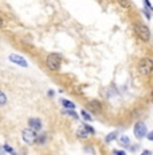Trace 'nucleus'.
<instances>
[{
	"label": "nucleus",
	"instance_id": "nucleus-10",
	"mask_svg": "<svg viewBox=\"0 0 153 155\" xmlns=\"http://www.w3.org/2000/svg\"><path fill=\"white\" fill-rule=\"evenodd\" d=\"M118 143L122 146V147H129V146H130V139H129L128 136H120Z\"/></svg>",
	"mask_w": 153,
	"mask_h": 155
},
{
	"label": "nucleus",
	"instance_id": "nucleus-5",
	"mask_svg": "<svg viewBox=\"0 0 153 155\" xmlns=\"http://www.w3.org/2000/svg\"><path fill=\"white\" fill-rule=\"evenodd\" d=\"M133 134L137 139H142L148 135V131H146V126L144 123H136V126L133 128Z\"/></svg>",
	"mask_w": 153,
	"mask_h": 155
},
{
	"label": "nucleus",
	"instance_id": "nucleus-13",
	"mask_svg": "<svg viewBox=\"0 0 153 155\" xmlns=\"http://www.w3.org/2000/svg\"><path fill=\"white\" fill-rule=\"evenodd\" d=\"M46 140H47V135H46V134H42L40 136H38L36 143H38V144H40V146H43L46 143Z\"/></svg>",
	"mask_w": 153,
	"mask_h": 155
},
{
	"label": "nucleus",
	"instance_id": "nucleus-24",
	"mask_svg": "<svg viewBox=\"0 0 153 155\" xmlns=\"http://www.w3.org/2000/svg\"><path fill=\"white\" fill-rule=\"evenodd\" d=\"M142 154H144V155H148V154H152V153H151V151H148V150H145Z\"/></svg>",
	"mask_w": 153,
	"mask_h": 155
},
{
	"label": "nucleus",
	"instance_id": "nucleus-1",
	"mask_svg": "<svg viewBox=\"0 0 153 155\" xmlns=\"http://www.w3.org/2000/svg\"><path fill=\"white\" fill-rule=\"evenodd\" d=\"M133 28H134L136 35L140 38L141 41L148 42V41L151 39V31H149V28H148L146 25H144V23H134Z\"/></svg>",
	"mask_w": 153,
	"mask_h": 155
},
{
	"label": "nucleus",
	"instance_id": "nucleus-3",
	"mask_svg": "<svg viewBox=\"0 0 153 155\" xmlns=\"http://www.w3.org/2000/svg\"><path fill=\"white\" fill-rule=\"evenodd\" d=\"M138 73L142 76H149L153 71V59L151 58H141L138 62Z\"/></svg>",
	"mask_w": 153,
	"mask_h": 155
},
{
	"label": "nucleus",
	"instance_id": "nucleus-12",
	"mask_svg": "<svg viewBox=\"0 0 153 155\" xmlns=\"http://www.w3.org/2000/svg\"><path fill=\"white\" fill-rule=\"evenodd\" d=\"M117 138H118V132H117V131H114V132L109 134V135L106 136V139H105V140H106V142H113L114 139H117Z\"/></svg>",
	"mask_w": 153,
	"mask_h": 155
},
{
	"label": "nucleus",
	"instance_id": "nucleus-7",
	"mask_svg": "<svg viewBox=\"0 0 153 155\" xmlns=\"http://www.w3.org/2000/svg\"><path fill=\"white\" fill-rule=\"evenodd\" d=\"M92 135H93V134L90 132V131L87 130V128L85 127V126L79 127L78 130H76V136H78L79 139H83V140H85V139H89Z\"/></svg>",
	"mask_w": 153,
	"mask_h": 155
},
{
	"label": "nucleus",
	"instance_id": "nucleus-22",
	"mask_svg": "<svg viewBox=\"0 0 153 155\" xmlns=\"http://www.w3.org/2000/svg\"><path fill=\"white\" fill-rule=\"evenodd\" d=\"M146 138L149 139V140L153 142V131H151V132H148V135H146Z\"/></svg>",
	"mask_w": 153,
	"mask_h": 155
},
{
	"label": "nucleus",
	"instance_id": "nucleus-17",
	"mask_svg": "<svg viewBox=\"0 0 153 155\" xmlns=\"http://www.w3.org/2000/svg\"><path fill=\"white\" fill-rule=\"evenodd\" d=\"M3 150H4L5 153H10V154H15V151H14V148H12V147H10V146H7V144H4V146H3Z\"/></svg>",
	"mask_w": 153,
	"mask_h": 155
},
{
	"label": "nucleus",
	"instance_id": "nucleus-18",
	"mask_svg": "<svg viewBox=\"0 0 153 155\" xmlns=\"http://www.w3.org/2000/svg\"><path fill=\"white\" fill-rule=\"evenodd\" d=\"M144 4H145V7L148 8V10H149V11H151V12L153 14V7H152L151 2H149V0H144Z\"/></svg>",
	"mask_w": 153,
	"mask_h": 155
},
{
	"label": "nucleus",
	"instance_id": "nucleus-6",
	"mask_svg": "<svg viewBox=\"0 0 153 155\" xmlns=\"http://www.w3.org/2000/svg\"><path fill=\"white\" fill-rule=\"evenodd\" d=\"M8 59H10L11 62H14V64L19 65V66H23V68H27V66H28L27 61H26V59L23 58L22 55H17V54H10V57H8Z\"/></svg>",
	"mask_w": 153,
	"mask_h": 155
},
{
	"label": "nucleus",
	"instance_id": "nucleus-2",
	"mask_svg": "<svg viewBox=\"0 0 153 155\" xmlns=\"http://www.w3.org/2000/svg\"><path fill=\"white\" fill-rule=\"evenodd\" d=\"M61 64H62V57L59 54H57V53H51V54L47 55L46 65H47V68H48L50 70H52V71L59 70Z\"/></svg>",
	"mask_w": 153,
	"mask_h": 155
},
{
	"label": "nucleus",
	"instance_id": "nucleus-4",
	"mask_svg": "<svg viewBox=\"0 0 153 155\" xmlns=\"http://www.w3.org/2000/svg\"><path fill=\"white\" fill-rule=\"evenodd\" d=\"M22 138H23V142H24L26 144H34L38 139V134L35 130H32L31 127H28V128H26V130H23Z\"/></svg>",
	"mask_w": 153,
	"mask_h": 155
},
{
	"label": "nucleus",
	"instance_id": "nucleus-11",
	"mask_svg": "<svg viewBox=\"0 0 153 155\" xmlns=\"http://www.w3.org/2000/svg\"><path fill=\"white\" fill-rule=\"evenodd\" d=\"M61 101H62V105H63L66 109H74V108H75V104H74V103H71L70 100L63 99V100H61Z\"/></svg>",
	"mask_w": 153,
	"mask_h": 155
},
{
	"label": "nucleus",
	"instance_id": "nucleus-14",
	"mask_svg": "<svg viewBox=\"0 0 153 155\" xmlns=\"http://www.w3.org/2000/svg\"><path fill=\"white\" fill-rule=\"evenodd\" d=\"M64 115H69V116H71L73 119H78V115H76V112H74V109H66V111H63Z\"/></svg>",
	"mask_w": 153,
	"mask_h": 155
},
{
	"label": "nucleus",
	"instance_id": "nucleus-20",
	"mask_svg": "<svg viewBox=\"0 0 153 155\" xmlns=\"http://www.w3.org/2000/svg\"><path fill=\"white\" fill-rule=\"evenodd\" d=\"M0 97H2V105H5V103H7V97H5L4 92H2V93H0Z\"/></svg>",
	"mask_w": 153,
	"mask_h": 155
},
{
	"label": "nucleus",
	"instance_id": "nucleus-9",
	"mask_svg": "<svg viewBox=\"0 0 153 155\" xmlns=\"http://www.w3.org/2000/svg\"><path fill=\"white\" fill-rule=\"evenodd\" d=\"M89 108L92 109V111H94L95 113H101V111H102V105H101V103H99V101H97V100L89 101Z\"/></svg>",
	"mask_w": 153,
	"mask_h": 155
},
{
	"label": "nucleus",
	"instance_id": "nucleus-23",
	"mask_svg": "<svg viewBox=\"0 0 153 155\" xmlns=\"http://www.w3.org/2000/svg\"><path fill=\"white\" fill-rule=\"evenodd\" d=\"M85 127H86L87 130H89V131H90V132H92V134H94V130H93V128L90 127V126H87V124H85Z\"/></svg>",
	"mask_w": 153,
	"mask_h": 155
},
{
	"label": "nucleus",
	"instance_id": "nucleus-19",
	"mask_svg": "<svg viewBox=\"0 0 153 155\" xmlns=\"http://www.w3.org/2000/svg\"><path fill=\"white\" fill-rule=\"evenodd\" d=\"M142 12H144V15H145V16H146V19H151V18H152L151 11H149L148 8H144V10H142Z\"/></svg>",
	"mask_w": 153,
	"mask_h": 155
},
{
	"label": "nucleus",
	"instance_id": "nucleus-16",
	"mask_svg": "<svg viewBox=\"0 0 153 155\" xmlns=\"http://www.w3.org/2000/svg\"><path fill=\"white\" fill-rule=\"evenodd\" d=\"M120 3H121V5L122 7H125V8H130L132 7V4H130V2L129 0H118Z\"/></svg>",
	"mask_w": 153,
	"mask_h": 155
},
{
	"label": "nucleus",
	"instance_id": "nucleus-21",
	"mask_svg": "<svg viewBox=\"0 0 153 155\" xmlns=\"http://www.w3.org/2000/svg\"><path fill=\"white\" fill-rule=\"evenodd\" d=\"M113 154H117V155H123V154H125V151H122V150H114V151H113Z\"/></svg>",
	"mask_w": 153,
	"mask_h": 155
},
{
	"label": "nucleus",
	"instance_id": "nucleus-8",
	"mask_svg": "<svg viewBox=\"0 0 153 155\" xmlns=\"http://www.w3.org/2000/svg\"><path fill=\"white\" fill-rule=\"evenodd\" d=\"M28 127H31L32 130H35V131H39L40 128H42V121L38 117H32L28 120Z\"/></svg>",
	"mask_w": 153,
	"mask_h": 155
},
{
	"label": "nucleus",
	"instance_id": "nucleus-15",
	"mask_svg": "<svg viewBox=\"0 0 153 155\" xmlns=\"http://www.w3.org/2000/svg\"><path fill=\"white\" fill-rule=\"evenodd\" d=\"M81 115H82V117H83L85 120H87V121H92V120H93V117L90 116V113L86 112L85 109H82V111H81Z\"/></svg>",
	"mask_w": 153,
	"mask_h": 155
}]
</instances>
